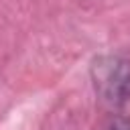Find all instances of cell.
<instances>
[{"label": "cell", "instance_id": "2", "mask_svg": "<svg viewBox=\"0 0 130 130\" xmlns=\"http://www.w3.org/2000/svg\"><path fill=\"white\" fill-rule=\"evenodd\" d=\"M110 130H130V120L118 118V120H114V124L110 126Z\"/></svg>", "mask_w": 130, "mask_h": 130}, {"label": "cell", "instance_id": "1", "mask_svg": "<svg viewBox=\"0 0 130 130\" xmlns=\"http://www.w3.org/2000/svg\"><path fill=\"white\" fill-rule=\"evenodd\" d=\"M93 85L104 102L122 106L130 100V61L118 55L100 57L93 67Z\"/></svg>", "mask_w": 130, "mask_h": 130}]
</instances>
